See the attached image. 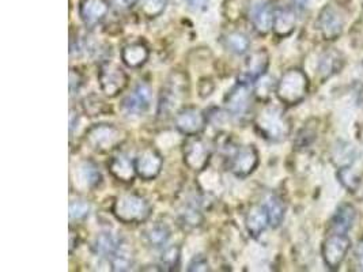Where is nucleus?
<instances>
[{"label": "nucleus", "mask_w": 363, "mask_h": 272, "mask_svg": "<svg viewBox=\"0 0 363 272\" xmlns=\"http://www.w3.org/2000/svg\"><path fill=\"white\" fill-rule=\"evenodd\" d=\"M151 212L152 207L149 200L138 192L121 193L112 204L113 217L124 225L145 223L149 221Z\"/></svg>", "instance_id": "nucleus-1"}, {"label": "nucleus", "mask_w": 363, "mask_h": 272, "mask_svg": "<svg viewBox=\"0 0 363 272\" xmlns=\"http://www.w3.org/2000/svg\"><path fill=\"white\" fill-rule=\"evenodd\" d=\"M84 140L96 153H113L127 140V132L116 124L99 123L86 130Z\"/></svg>", "instance_id": "nucleus-2"}, {"label": "nucleus", "mask_w": 363, "mask_h": 272, "mask_svg": "<svg viewBox=\"0 0 363 272\" xmlns=\"http://www.w3.org/2000/svg\"><path fill=\"white\" fill-rule=\"evenodd\" d=\"M255 130L269 142H283L291 132V123L277 106H265L255 119Z\"/></svg>", "instance_id": "nucleus-3"}, {"label": "nucleus", "mask_w": 363, "mask_h": 272, "mask_svg": "<svg viewBox=\"0 0 363 272\" xmlns=\"http://www.w3.org/2000/svg\"><path fill=\"white\" fill-rule=\"evenodd\" d=\"M309 93V78L299 68L287 69L278 81L275 94L278 100L287 105L294 106L305 100Z\"/></svg>", "instance_id": "nucleus-4"}, {"label": "nucleus", "mask_w": 363, "mask_h": 272, "mask_svg": "<svg viewBox=\"0 0 363 272\" xmlns=\"http://www.w3.org/2000/svg\"><path fill=\"white\" fill-rule=\"evenodd\" d=\"M188 79L182 72H173L166 85L162 87L160 102H158V116L167 118L172 116L173 112H179L182 108V102L185 100L188 93Z\"/></svg>", "instance_id": "nucleus-5"}, {"label": "nucleus", "mask_w": 363, "mask_h": 272, "mask_svg": "<svg viewBox=\"0 0 363 272\" xmlns=\"http://www.w3.org/2000/svg\"><path fill=\"white\" fill-rule=\"evenodd\" d=\"M97 79L101 91L108 98L118 97L130 84V76L124 68L120 67L109 59H105L99 63Z\"/></svg>", "instance_id": "nucleus-6"}, {"label": "nucleus", "mask_w": 363, "mask_h": 272, "mask_svg": "<svg viewBox=\"0 0 363 272\" xmlns=\"http://www.w3.org/2000/svg\"><path fill=\"white\" fill-rule=\"evenodd\" d=\"M213 152L200 136H186L182 149V161L192 171L201 173L208 168Z\"/></svg>", "instance_id": "nucleus-7"}, {"label": "nucleus", "mask_w": 363, "mask_h": 272, "mask_svg": "<svg viewBox=\"0 0 363 272\" xmlns=\"http://www.w3.org/2000/svg\"><path fill=\"white\" fill-rule=\"evenodd\" d=\"M228 169L237 178H247L260 164V155L253 144H247L234 149L226 158Z\"/></svg>", "instance_id": "nucleus-8"}, {"label": "nucleus", "mask_w": 363, "mask_h": 272, "mask_svg": "<svg viewBox=\"0 0 363 272\" xmlns=\"http://www.w3.org/2000/svg\"><path fill=\"white\" fill-rule=\"evenodd\" d=\"M208 116L196 106H182L176 113L174 127L184 136H198L206 130Z\"/></svg>", "instance_id": "nucleus-9"}, {"label": "nucleus", "mask_w": 363, "mask_h": 272, "mask_svg": "<svg viewBox=\"0 0 363 272\" xmlns=\"http://www.w3.org/2000/svg\"><path fill=\"white\" fill-rule=\"evenodd\" d=\"M253 94L250 86L237 82L223 98L226 113L234 119H244L252 108Z\"/></svg>", "instance_id": "nucleus-10"}, {"label": "nucleus", "mask_w": 363, "mask_h": 272, "mask_svg": "<svg viewBox=\"0 0 363 272\" xmlns=\"http://www.w3.org/2000/svg\"><path fill=\"white\" fill-rule=\"evenodd\" d=\"M269 67V55L265 48L252 52L247 57L240 74L237 76V82L244 85L253 86L265 76Z\"/></svg>", "instance_id": "nucleus-11"}, {"label": "nucleus", "mask_w": 363, "mask_h": 272, "mask_svg": "<svg viewBox=\"0 0 363 272\" xmlns=\"http://www.w3.org/2000/svg\"><path fill=\"white\" fill-rule=\"evenodd\" d=\"M351 246V239L347 234L342 233H330L323 242L321 255L325 266L330 270H337L345 261L347 254Z\"/></svg>", "instance_id": "nucleus-12"}, {"label": "nucleus", "mask_w": 363, "mask_h": 272, "mask_svg": "<svg viewBox=\"0 0 363 272\" xmlns=\"http://www.w3.org/2000/svg\"><path fill=\"white\" fill-rule=\"evenodd\" d=\"M136 174L143 181L155 180L164 169V157L154 147H146L133 158Z\"/></svg>", "instance_id": "nucleus-13"}, {"label": "nucleus", "mask_w": 363, "mask_h": 272, "mask_svg": "<svg viewBox=\"0 0 363 272\" xmlns=\"http://www.w3.org/2000/svg\"><path fill=\"white\" fill-rule=\"evenodd\" d=\"M152 98V90L149 84L139 82L133 87V91L123 98L120 110L125 116H142L150 109Z\"/></svg>", "instance_id": "nucleus-14"}, {"label": "nucleus", "mask_w": 363, "mask_h": 272, "mask_svg": "<svg viewBox=\"0 0 363 272\" xmlns=\"http://www.w3.org/2000/svg\"><path fill=\"white\" fill-rule=\"evenodd\" d=\"M317 26L324 40L335 41L343 32L345 19L333 6H325L318 16Z\"/></svg>", "instance_id": "nucleus-15"}, {"label": "nucleus", "mask_w": 363, "mask_h": 272, "mask_svg": "<svg viewBox=\"0 0 363 272\" xmlns=\"http://www.w3.org/2000/svg\"><path fill=\"white\" fill-rule=\"evenodd\" d=\"M111 6L112 4L109 3V0H81L78 6V13L83 25L89 29L99 26L108 17Z\"/></svg>", "instance_id": "nucleus-16"}, {"label": "nucleus", "mask_w": 363, "mask_h": 272, "mask_svg": "<svg viewBox=\"0 0 363 272\" xmlns=\"http://www.w3.org/2000/svg\"><path fill=\"white\" fill-rule=\"evenodd\" d=\"M275 8L267 0H259L252 4L249 11V19L253 26V30L259 35H267L274 26Z\"/></svg>", "instance_id": "nucleus-17"}, {"label": "nucleus", "mask_w": 363, "mask_h": 272, "mask_svg": "<svg viewBox=\"0 0 363 272\" xmlns=\"http://www.w3.org/2000/svg\"><path fill=\"white\" fill-rule=\"evenodd\" d=\"M111 176L121 184H133L136 174L135 162L127 154H117L108 162Z\"/></svg>", "instance_id": "nucleus-18"}, {"label": "nucleus", "mask_w": 363, "mask_h": 272, "mask_svg": "<svg viewBox=\"0 0 363 272\" xmlns=\"http://www.w3.org/2000/svg\"><path fill=\"white\" fill-rule=\"evenodd\" d=\"M75 183L77 186L86 191L96 189L102 183V174L99 171V166L93 161H82L77 165V169L74 170Z\"/></svg>", "instance_id": "nucleus-19"}, {"label": "nucleus", "mask_w": 363, "mask_h": 272, "mask_svg": "<svg viewBox=\"0 0 363 272\" xmlns=\"http://www.w3.org/2000/svg\"><path fill=\"white\" fill-rule=\"evenodd\" d=\"M149 47L142 41L130 42L121 50V62L125 67L139 69L149 62Z\"/></svg>", "instance_id": "nucleus-20"}, {"label": "nucleus", "mask_w": 363, "mask_h": 272, "mask_svg": "<svg viewBox=\"0 0 363 272\" xmlns=\"http://www.w3.org/2000/svg\"><path fill=\"white\" fill-rule=\"evenodd\" d=\"M296 26H297V14L294 7L284 6L275 10L272 32L277 37L286 38L291 35L296 30Z\"/></svg>", "instance_id": "nucleus-21"}, {"label": "nucleus", "mask_w": 363, "mask_h": 272, "mask_svg": "<svg viewBox=\"0 0 363 272\" xmlns=\"http://www.w3.org/2000/svg\"><path fill=\"white\" fill-rule=\"evenodd\" d=\"M269 226L268 214L264 204H253L245 215V227L249 236L252 238H259Z\"/></svg>", "instance_id": "nucleus-22"}, {"label": "nucleus", "mask_w": 363, "mask_h": 272, "mask_svg": "<svg viewBox=\"0 0 363 272\" xmlns=\"http://www.w3.org/2000/svg\"><path fill=\"white\" fill-rule=\"evenodd\" d=\"M357 221V210L351 204H342L330 221V232L347 234Z\"/></svg>", "instance_id": "nucleus-23"}, {"label": "nucleus", "mask_w": 363, "mask_h": 272, "mask_svg": "<svg viewBox=\"0 0 363 272\" xmlns=\"http://www.w3.org/2000/svg\"><path fill=\"white\" fill-rule=\"evenodd\" d=\"M170 238H172V230L166 223L162 222H157L151 225L145 232L146 244L152 249H164L167 246Z\"/></svg>", "instance_id": "nucleus-24"}, {"label": "nucleus", "mask_w": 363, "mask_h": 272, "mask_svg": "<svg viewBox=\"0 0 363 272\" xmlns=\"http://www.w3.org/2000/svg\"><path fill=\"white\" fill-rule=\"evenodd\" d=\"M121 242L123 241L120 238L116 237L113 233L101 232L96 236L93 244H91V251L97 256L109 259L118 249Z\"/></svg>", "instance_id": "nucleus-25"}, {"label": "nucleus", "mask_w": 363, "mask_h": 272, "mask_svg": "<svg viewBox=\"0 0 363 272\" xmlns=\"http://www.w3.org/2000/svg\"><path fill=\"white\" fill-rule=\"evenodd\" d=\"M82 110L87 118H99L113 113L112 106L96 94H90L83 98Z\"/></svg>", "instance_id": "nucleus-26"}, {"label": "nucleus", "mask_w": 363, "mask_h": 272, "mask_svg": "<svg viewBox=\"0 0 363 272\" xmlns=\"http://www.w3.org/2000/svg\"><path fill=\"white\" fill-rule=\"evenodd\" d=\"M263 204H264L267 214H268L269 226L272 229L279 227L283 223L284 215H286V205L283 203V200L278 195H269Z\"/></svg>", "instance_id": "nucleus-27"}, {"label": "nucleus", "mask_w": 363, "mask_h": 272, "mask_svg": "<svg viewBox=\"0 0 363 272\" xmlns=\"http://www.w3.org/2000/svg\"><path fill=\"white\" fill-rule=\"evenodd\" d=\"M109 261H111L112 271H130L133 270L135 264V256L127 246V244L123 241L118 249L109 257Z\"/></svg>", "instance_id": "nucleus-28"}, {"label": "nucleus", "mask_w": 363, "mask_h": 272, "mask_svg": "<svg viewBox=\"0 0 363 272\" xmlns=\"http://www.w3.org/2000/svg\"><path fill=\"white\" fill-rule=\"evenodd\" d=\"M223 45L233 55L242 56V55L248 53L249 48H250V40H249L248 35L242 32H230L225 35Z\"/></svg>", "instance_id": "nucleus-29"}, {"label": "nucleus", "mask_w": 363, "mask_h": 272, "mask_svg": "<svg viewBox=\"0 0 363 272\" xmlns=\"http://www.w3.org/2000/svg\"><path fill=\"white\" fill-rule=\"evenodd\" d=\"M182 264V248L179 245H170L164 248L160 257V267L164 271H177Z\"/></svg>", "instance_id": "nucleus-30"}, {"label": "nucleus", "mask_w": 363, "mask_h": 272, "mask_svg": "<svg viewBox=\"0 0 363 272\" xmlns=\"http://www.w3.org/2000/svg\"><path fill=\"white\" fill-rule=\"evenodd\" d=\"M340 68H342L340 55L337 52H327L320 60L318 72L327 79V78H330L333 74L339 72Z\"/></svg>", "instance_id": "nucleus-31"}, {"label": "nucleus", "mask_w": 363, "mask_h": 272, "mask_svg": "<svg viewBox=\"0 0 363 272\" xmlns=\"http://www.w3.org/2000/svg\"><path fill=\"white\" fill-rule=\"evenodd\" d=\"M90 211H91V205L87 200H84L82 198L72 199L69 202V221H84L90 215Z\"/></svg>", "instance_id": "nucleus-32"}, {"label": "nucleus", "mask_w": 363, "mask_h": 272, "mask_svg": "<svg viewBox=\"0 0 363 272\" xmlns=\"http://www.w3.org/2000/svg\"><path fill=\"white\" fill-rule=\"evenodd\" d=\"M169 0H142L140 13L149 19L158 18L164 14Z\"/></svg>", "instance_id": "nucleus-33"}, {"label": "nucleus", "mask_w": 363, "mask_h": 272, "mask_svg": "<svg viewBox=\"0 0 363 272\" xmlns=\"http://www.w3.org/2000/svg\"><path fill=\"white\" fill-rule=\"evenodd\" d=\"M180 220L182 223L191 229L199 227L203 222V215L199 210V207L194 204H186L182 207V212H180Z\"/></svg>", "instance_id": "nucleus-34"}, {"label": "nucleus", "mask_w": 363, "mask_h": 272, "mask_svg": "<svg viewBox=\"0 0 363 272\" xmlns=\"http://www.w3.org/2000/svg\"><path fill=\"white\" fill-rule=\"evenodd\" d=\"M339 180L342 181V184L350 191L354 192L358 186L361 184V177L359 174L351 168H343L339 171Z\"/></svg>", "instance_id": "nucleus-35"}, {"label": "nucleus", "mask_w": 363, "mask_h": 272, "mask_svg": "<svg viewBox=\"0 0 363 272\" xmlns=\"http://www.w3.org/2000/svg\"><path fill=\"white\" fill-rule=\"evenodd\" d=\"M314 139H315V128L306 124V125L299 131V134H298L297 139H296V146L301 147V149L308 147V146L312 144V142H313Z\"/></svg>", "instance_id": "nucleus-36"}, {"label": "nucleus", "mask_w": 363, "mask_h": 272, "mask_svg": "<svg viewBox=\"0 0 363 272\" xmlns=\"http://www.w3.org/2000/svg\"><path fill=\"white\" fill-rule=\"evenodd\" d=\"M83 84H84V76L82 74L77 68H71V71H69V94L71 96L77 94L81 90Z\"/></svg>", "instance_id": "nucleus-37"}, {"label": "nucleus", "mask_w": 363, "mask_h": 272, "mask_svg": "<svg viewBox=\"0 0 363 272\" xmlns=\"http://www.w3.org/2000/svg\"><path fill=\"white\" fill-rule=\"evenodd\" d=\"M186 270L188 271H210V264L207 257L203 255L195 256Z\"/></svg>", "instance_id": "nucleus-38"}, {"label": "nucleus", "mask_w": 363, "mask_h": 272, "mask_svg": "<svg viewBox=\"0 0 363 272\" xmlns=\"http://www.w3.org/2000/svg\"><path fill=\"white\" fill-rule=\"evenodd\" d=\"M139 0H111V4L117 11H128L133 8Z\"/></svg>", "instance_id": "nucleus-39"}, {"label": "nucleus", "mask_w": 363, "mask_h": 272, "mask_svg": "<svg viewBox=\"0 0 363 272\" xmlns=\"http://www.w3.org/2000/svg\"><path fill=\"white\" fill-rule=\"evenodd\" d=\"M192 11H203L207 8L210 0H185Z\"/></svg>", "instance_id": "nucleus-40"}, {"label": "nucleus", "mask_w": 363, "mask_h": 272, "mask_svg": "<svg viewBox=\"0 0 363 272\" xmlns=\"http://www.w3.org/2000/svg\"><path fill=\"white\" fill-rule=\"evenodd\" d=\"M355 259H357V263H358V267H359V270L363 271V238L359 239V244L357 245V251H355Z\"/></svg>", "instance_id": "nucleus-41"}, {"label": "nucleus", "mask_w": 363, "mask_h": 272, "mask_svg": "<svg viewBox=\"0 0 363 272\" xmlns=\"http://www.w3.org/2000/svg\"><path fill=\"white\" fill-rule=\"evenodd\" d=\"M78 244H79V237H78V234H75L72 232V227H71V230H69V254L74 252V249H75V246H78Z\"/></svg>", "instance_id": "nucleus-42"}, {"label": "nucleus", "mask_w": 363, "mask_h": 272, "mask_svg": "<svg viewBox=\"0 0 363 272\" xmlns=\"http://www.w3.org/2000/svg\"><path fill=\"white\" fill-rule=\"evenodd\" d=\"M306 1H308V0H291L293 7H294L296 10H303L305 6H306Z\"/></svg>", "instance_id": "nucleus-43"}]
</instances>
